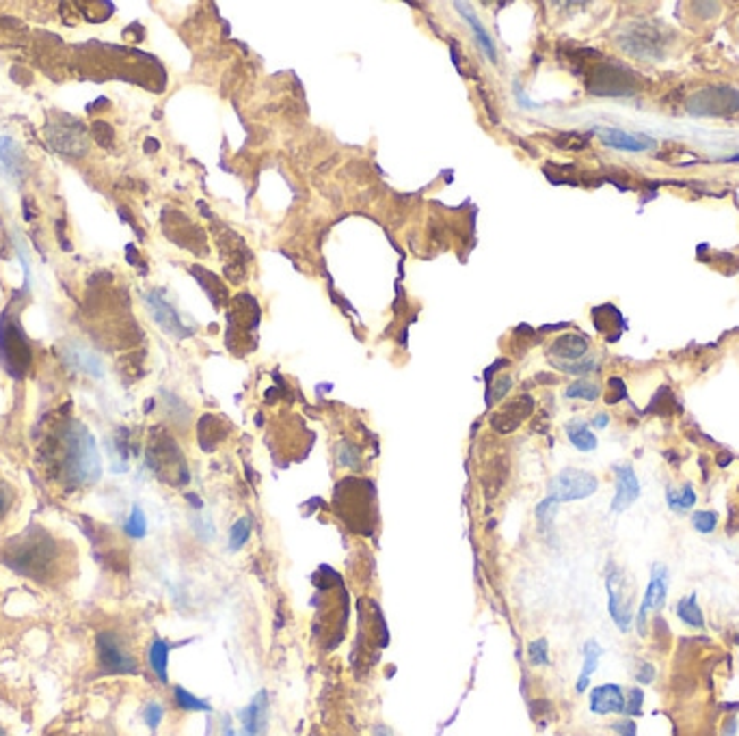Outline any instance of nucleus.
I'll return each mask as SVG.
<instances>
[{"label":"nucleus","mask_w":739,"mask_h":736,"mask_svg":"<svg viewBox=\"0 0 739 736\" xmlns=\"http://www.w3.org/2000/svg\"><path fill=\"white\" fill-rule=\"evenodd\" d=\"M564 430H567L569 441H571V445L575 447V450H579V451H594V450H597V436L590 432L586 421H579V419L569 421L567 428H564Z\"/></svg>","instance_id":"nucleus-23"},{"label":"nucleus","mask_w":739,"mask_h":736,"mask_svg":"<svg viewBox=\"0 0 739 736\" xmlns=\"http://www.w3.org/2000/svg\"><path fill=\"white\" fill-rule=\"evenodd\" d=\"M97 661H100L102 674H137L138 666L135 657L128 652L126 643H123L115 633H102L97 637Z\"/></svg>","instance_id":"nucleus-11"},{"label":"nucleus","mask_w":739,"mask_h":736,"mask_svg":"<svg viewBox=\"0 0 739 736\" xmlns=\"http://www.w3.org/2000/svg\"><path fill=\"white\" fill-rule=\"evenodd\" d=\"M13 506V491L4 482H0V521L7 517V512Z\"/></svg>","instance_id":"nucleus-38"},{"label":"nucleus","mask_w":739,"mask_h":736,"mask_svg":"<svg viewBox=\"0 0 739 736\" xmlns=\"http://www.w3.org/2000/svg\"><path fill=\"white\" fill-rule=\"evenodd\" d=\"M616 495L612 499V512H625L640 497V482L631 465H616Z\"/></svg>","instance_id":"nucleus-14"},{"label":"nucleus","mask_w":739,"mask_h":736,"mask_svg":"<svg viewBox=\"0 0 739 736\" xmlns=\"http://www.w3.org/2000/svg\"><path fill=\"white\" fill-rule=\"evenodd\" d=\"M266 715H269V693L260 691L240 713V722H243L240 736H262L266 730Z\"/></svg>","instance_id":"nucleus-18"},{"label":"nucleus","mask_w":739,"mask_h":736,"mask_svg":"<svg viewBox=\"0 0 739 736\" xmlns=\"http://www.w3.org/2000/svg\"><path fill=\"white\" fill-rule=\"evenodd\" d=\"M608 424H610V415H608V413H599V415H594V419H593V426H594V428L603 430V428H608Z\"/></svg>","instance_id":"nucleus-44"},{"label":"nucleus","mask_w":739,"mask_h":736,"mask_svg":"<svg viewBox=\"0 0 739 736\" xmlns=\"http://www.w3.org/2000/svg\"><path fill=\"white\" fill-rule=\"evenodd\" d=\"M48 141L53 143L56 152L70 153V156H80L87 152V130L80 121L70 120V117L56 120L48 128Z\"/></svg>","instance_id":"nucleus-12"},{"label":"nucleus","mask_w":739,"mask_h":736,"mask_svg":"<svg viewBox=\"0 0 739 736\" xmlns=\"http://www.w3.org/2000/svg\"><path fill=\"white\" fill-rule=\"evenodd\" d=\"M527 655H530L532 666H547L549 663V643L547 640H534L527 646Z\"/></svg>","instance_id":"nucleus-34"},{"label":"nucleus","mask_w":739,"mask_h":736,"mask_svg":"<svg viewBox=\"0 0 739 736\" xmlns=\"http://www.w3.org/2000/svg\"><path fill=\"white\" fill-rule=\"evenodd\" d=\"M605 588H608V611L612 616L619 631L627 633L634 620V599L625 591V581L620 570L610 562L608 575H605Z\"/></svg>","instance_id":"nucleus-10"},{"label":"nucleus","mask_w":739,"mask_h":736,"mask_svg":"<svg viewBox=\"0 0 739 736\" xmlns=\"http://www.w3.org/2000/svg\"><path fill=\"white\" fill-rule=\"evenodd\" d=\"M145 301H147V307H150L154 320L158 322V327H161L164 333L173 335V337H178V339L191 337L193 328H188L187 324L182 322V318L178 316L176 309L164 301V296L161 294V292H150V294L145 296Z\"/></svg>","instance_id":"nucleus-13"},{"label":"nucleus","mask_w":739,"mask_h":736,"mask_svg":"<svg viewBox=\"0 0 739 736\" xmlns=\"http://www.w3.org/2000/svg\"><path fill=\"white\" fill-rule=\"evenodd\" d=\"M0 162L4 164V169H7L13 178H20L24 171L22 149L15 145L12 138H7V136L0 138Z\"/></svg>","instance_id":"nucleus-24"},{"label":"nucleus","mask_w":739,"mask_h":736,"mask_svg":"<svg viewBox=\"0 0 739 736\" xmlns=\"http://www.w3.org/2000/svg\"><path fill=\"white\" fill-rule=\"evenodd\" d=\"M30 361H33V348L20 328L18 318L7 311L0 318V363L9 374L20 378L29 372Z\"/></svg>","instance_id":"nucleus-3"},{"label":"nucleus","mask_w":739,"mask_h":736,"mask_svg":"<svg viewBox=\"0 0 739 736\" xmlns=\"http://www.w3.org/2000/svg\"><path fill=\"white\" fill-rule=\"evenodd\" d=\"M677 617L685 626H690V629H705V616H702V609L698 607L696 591H692V594L684 596V599L677 602Z\"/></svg>","instance_id":"nucleus-22"},{"label":"nucleus","mask_w":739,"mask_h":736,"mask_svg":"<svg viewBox=\"0 0 739 736\" xmlns=\"http://www.w3.org/2000/svg\"><path fill=\"white\" fill-rule=\"evenodd\" d=\"M512 387V380L511 376H502L500 380H497L495 385H489V391H486V406L495 404V401L504 400V395L511 391Z\"/></svg>","instance_id":"nucleus-35"},{"label":"nucleus","mask_w":739,"mask_h":736,"mask_svg":"<svg viewBox=\"0 0 739 736\" xmlns=\"http://www.w3.org/2000/svg\"><path fill=\"white\" fill-rule=\"evenodd\" d=\"M590 91L597 95H631L638 91V79L629 67L603 63L594 70Z\"/></svg>","instance_id":"nucleus-8"},{"label":"nucleus","mask_w":739,"mask_h":736,"mask_svg":"<svg viewBox=\"0 0 739 736\" xmlns=\"http://www.w3.org/2000/svg\"><path fill=\"white\" fill-rule=\"evenodd\" d=\"M454 7L459 9V13L463 15V18L467 20V24H469V27H471V33H474V37H476V41H478V44H480V48L485 50V54L489 56L491 63H497V48H495V41H493V39H491V35L486 33L485 24L480 22L478 15H476L474 12H471L469 4H465V3H456Z\"/></svg>","instance_id":"nucleus-20"},{"label":"nucleus","mask_w":739,"mask_h":736,"mask_svg":"<svg viewBox=\"0 0 739 736\" xmlns=\"http://www.w3.org/2000/svg\"><path fill=\"white\" fill-rule=\"evenodd\" d=\"M737 734V719L728 717L725 725H722V736H735Z\"/></svg>","instance_id":"nucleus-43"},{"label":"nucleus","mask_w":739,"mask_h":736,"mask_svg":"<svg viewBox=\"0 0 739 736\" xmlns=\"http://www.w3.org/2000/svg\"><path fill=\"white\" fill-rule=\"evenodd\" d=\"M666 503H668L670 509H675V512L684 514V512H690L692 508L696 506V491L692 484H684V488H672L668 486L666 488Z\"/></svg>","instance_id":"nucleus-25"},{"label":"nucleus","mask_w":739,"mask_h":736,"mask_svg":"<svg viewBox=\"0 0 739 736\" xmlns=\"http://www.w3.org/2000/svg\"><path fill=\"white\" fill-rule=\"evenodd\" d=\"M720 162H739V153H735V156H727V158H720Z\"/></svg>","instance_id":"nucleus-46"},{"label":"nucleus","mask_w":739,"mask_h":736,"mask_svg":"<svg viewBox=\"0 0 739 736\" xmlns=\"http://www.w3.org/2000/svg\"><path fill=\"white\" fill-rule=\"evenodd\" d=\"M690 523L698 533L711 535L718 529L720 517H718V512H713V509H698V512L692 514Z\"/></svg>","instance_id":"nucleus-28"},{"label":"nucleus","mask_w":739,"mask_h":736,"mask_svg":"<svg viewBox=\"0 0 739 736\" xmlns=\"http://www.w3.org/2000/svg\"><path fill=\"white\" fill-rule=\"evenodd\" d=\"M635 681L640 684H651L655 681V666L649 661H640L638 669H635Z\"/></svg>","instance_id":"nucleus-37"},{"label":"nucleus","mask_w":739,"mask_h":736,"mask_svg":"<svg viewBox=\"0 0 739 736\" xmlns=\"http://www.w3.org/2000/svg\"><path fill=\"white\" fill-rule=\"evenodd\" d=\"M586 352L588 339L584 335H562L549 348V354L562 359V361H582Z\"/></svg>","instance_id":"nucleus-19"},{"label":"nucleus","mask_w":739,"mask_h":736,"mask_svg":"<svg viewBox=\"0 0 739 736\" xmlns=\"http://www.w3.org/2000/svg\"><path fill=\"white\" fill-rule=\"evenodd\" d=\"M608 387L610 391H614V395H608V404H616V401L627 398V389H625V383L620 378H610Z\"/></svg>","instance_id":"nucleus-39"},{"label":"nucleus","mask_w":739,"mask_h":736,"mask_svg":"<svg viewBox=\"0 0 739 736\" xmlns=\"http://www.w3.org/2000/svg\"><path fill=\"white\" fill-rule=\"evenodd\" d=\"M558 145L564 147V149H579L584 145H588V136H577V134H562L560 138H558Z\"/></svg>","instance_id":"nucleus-40"},{"label":"nucleus","mask_w":739,"mask_h":736,"mask_svg":"<svg viewBox=\"0 0 739 736\" xmlns=\"http://www.w3.org/2000/svg\"><path fill=\"white\" fill-rule=\"evenodd\" d=\"M145 532H147L145 514L141 512V508H135V509H132L130 518H128V523H126V533L130 535V538H143Z\"/></svg>","instance_id":"nucleus-32"},{"label":"nucleus","mask_w":739,"mask_h":736,"mask_svg":"<svg viewBox=\"0 0 739 736\" xmlns=\"http://www.w3.org/2000/svg\"><path fill=\"white\" fill-rule=\"evenodd\" d=\"M590 710L594 715H623L625 691L619 684H599L590 691Z\"/></svg>","instance_id":"nucleus-16"},{"label":"nucleus","mask_w":739,"mask_h":736,"mask_svg":"<svg viewBox=\"0 0 739 736\" xmlns=\"http://www.w3.org/2000/svg\"><path fill=\"white\" fill-rule=\"evenodd\" d=\"M65 559L68 558L63 547L41 527H29L0 547V562L39 583H53L59 579L65 570Z\"/></svg>","instance_id":"nucleus-2"},{"label":"nucleus","mask_w":739,"mask_h":736,"mask_svg":"<svg viewBox=\"0 0 739 736\" xmlns=\"http://www.w3.org/2000/svg\"><path fill=\"white\" fill-rule=\"evenodd\" d=\"M0 736H7V730H4V728H0Z\"/></svg>","instance_id":"nucleus-48"},{"label":"nucleus","mask_w":739,"mask_h":736,"mask_svg":"<svg viewBox=\"0 0 739 736\" xmlns=\"http://www.w3.org/2000/svg\"><path fill=\"white\" fill-rule=\"evenodd\" d=\"M569 400H586L594 401L602 395V389H599L597 383H590V380H577V383L569 385L567 391H564Z\"/></svg>","instance_id":"nucleus-27"},{"label":"nucleus","mask_w":739,"mask_h":736,"mask_svg":"<svg viewBox=\"0 0 739 736\" xmlns=\"http://www.w3.org/2000/svg\"><path fill=\"white\" fill-rule=\"evenodd\" d=\"M599 488V480L593 473L582 471V468H564L549 482V497L556 499L558 503L579 501L594 495Z\"/></svg>","instance_id":"nucleus-6"},{"label":"nucleus","mask_w":739,"mask_h":736,"mask_svg":"<svg viewBox=\"0 0 739 736\" xmlns=\"http://www.w3.org/2000/svg\"><path fill=\"white\" fill-rule=\"evenodd\" d=\"M597 134L605 147L620 149V152H646L657 145L655 138L646 136V134H631L619 130V128H599Z\"/></svg>","instance_id":"nucleus-15"},{"label":"nucleus","mask_w":739,"mask_h":736,"mask_svg":"<svg viewBox=\"0 0 739 736\" xmlns=\"http://www.w3.org/2000/svg\"><path fill=\"white\" fill-rule=\"evenodd\" d=\"M620 48L635 59H661L666 50V41L661 33L651 24H635L623 30Z\"/></svg>","instance_id":"nucleus-9"},{"label":"nucleus","mask_w":739,"mask_h":736,"mask_svg":"<svg viewBox=\"0 0 739 736\" xmlns=\"http://www.w3.org/2000/svg\"><path fill=\"white\" fill-rule=\"evenodd\" d=\"M143 717H145V724L150 725L152 730H156L158 724H161V719H162V707H161V704H147Z\"/></svg>","instance_id":"nucleus-41"},{"label":"nucleus","mask_w":739,"mask_h":736,"mask_svg":"<svg viewBox=\"0 0 739 736\" xmlns=\"http://www.w3.org/2000/svg\"><path fill=\"white\" fill-rule=\"evenodd\" d=\"M643 704H644L643 689H638V687L629 689L627 696H625L623 715H627V717H638V715H643Z\"/></svg>","instance_id":"nucleus-31"},{"label":"nucleus","mask_w":739,"mask_h":736,"mask_svg":"<svg viewBox=\"0 0 739 736\" xmlns=\"http://www.w3.org/2000/svg\"><path fill=\"white\" fill-rule=\"evenodd\" d=\"M251 535V518L245 517V518H238L232 525V529H229V549L232 550H240L246 544V540H249Z\"/></svg>","instance_id":"nucleus-30"},{"label":"nucleus","mask_w":739,"mask_h":736,"mask_svg":"<svg viewBox=\"0 0 739 736\" xmlns=\"http://www.w3.org/2000/svg\"><path fill=\"white\" fill-rule=\"evenodd\" d=\"M147 462L158 477L173 486H184L188 482V468L182 451L169 436H156L147 450Z\"/></svg>","instance_id":"nucleus-4"},{"label":"nucleus","mask_w":739,"mask_h":736,"mask_svg":"<svg viewBox=\"0 0 739 736\" xmlns=\"http://www.w3.org/2000/svg\"><path fill=\"white\" fill-rule=\"evenodd\" d=\"M668 588H670V570L668 566L655 562L651 566V579L649 585H646L644 599L640 602L638 614H635V629H638L640 635H646V620H649L651 611H661V607L666 605V599H668Z\"/></svg>","instance_id":"nucleus-7"},{"label":"nucleus","mask_w":739,"mask_h":736,"mask_svg":"<svg viewBox=\"0 0 739 736\" xmlns=\"http://www.w3.org/2000/svg\"><path fill=\"white\" fill-rule=\"evenodd\" d=\"M558 368L567 374L584 376V374L594 372V369H597V363H594V359H582V361H577V363H558Z\"/></svg>","instance_id":"nucleus-36"},{"label":"nucleus","mask_w":739,"mask_h":736,"mask_svg":"<svg viewBox=\"0 0 739 736\" xmlns=\"http://www.w3.org/2000/svg\"><path fill=\"white\" fill-rule=\"evenodd\" d=\"M612 730L616 732V736H635V734H638V730H635V724L631 722V719H623V722H616L612 725Z\"/></svg>","instance_id":"nucleus-42"},{"label":"nucleus","mask_w":739,"mask_h":736,"mask_svg":"<svg viewBox=\"0 0 739 736\" xmlns=\"http://www.w3.org/2000/svg\"><path fill=\"white\" fill-rule=\"evenodd\" d=\"M602 655H603V648L599 646L594 640H588L586 643H584V667L577 678V684H575V691L577 693L586 691L590 684V676H593L594 669L599 667V658H602Z\"/></svg>","instance_id":"nucleus-21"},{"label":"nucleus","mask_w":739,"mask_h":736,"mask_svg":"<svg viewBox=\"0 0 739 736\" xmlns=\"http://www.w3.org/2000/svg\"><path fill=\"white\" fill-rule=\"evenodd\" d=\"M556 512H558V501L552 497L543 499V501L536 506V518L541 521L543 527H552Z\"/></svg>","instance_id":"nucleus-33"},{"label":"nucleus","mask_w":739,"mask_h":736,"mask_svg":"<svg viewBox=\"0 0 739 736\" xmlns=\"http://www.w3.org/2000/svg\"><path fill=\"white\" fill-rule=\"evenodd\" d=\"M532 409H534V400L530 398V395H521V398L511 401V404H508L504 410H500L497 415H493L491 426L497 432H502V434H506V432H512V430L519 428L521 421L532 413Z\"/></svg>","instance_id":"nucleus-17"},{"label":"nucleus","mask_w":739,"mask_h":736,"mask_svg":"<svg viewBox=\"0 0 739 736\" xmlns=\"http://www.w3.org/2000/svg\"><path fill=\"white\" fill-rule=\"evenodd\" d=\"M687 112L692 117H733L739 112V91L727 85L705 87L687 100Z\"/></svg>","instance_id":"nucleus-5"},{"label":"nucleus","mask_w":739,"mask_h":736,"mask_svg":"<svg viewBox=\"0 0 739 736\" xmlns=\"http://www.w3.org/2000/svg\"><path fill=\"white\" fill-rule=\"evenodd\" d=\"M41 460L54 480L70 488L85 486L100 476V458L89 430L65 417L50 426L41 442Z\"/></svg>","instance_id":"nucleus-1"},{"label":"nucleus","mask_w":739,"mask_h":736,"mask_svg":"<svg viewBox=\"0 0 739 736\" xmlns=\"http://www.w3.org/2000/svg\"><path fill=\"white\" fill-rule=\"evenodd\" d=\"M735 643H737V646H739V635H737V640H735Z\"/></svg>","instance_id":"nucleus-49"},{"label":"nucleus","mask_w":739,"mask_h":736,"mask_svg":"<svg viewBox=\"0 0 739 736\" xmlns=\"http://www.w3.org/2000/svg\"><path fill=\"white\" fill-rule=\"evenodd\" d=\"M169 650H171V646H169L164 640H154L152 646H150V667L154 669V674L158 676V681L161 682H167V666H169Z\"/></svg>","instance_id":"nucleus-26"},{"label":"nucleus","mask_w":739,"mask_h":736,"mask_svg":"<svg viewBox=\"0 0 739 736\" xmlns=\"http://www.w3.org/2000/svg\"><path fill=\"white\" fill-rule=\"evenodd\" d=\"M173 698H176L178 708L182 710H202V713H208L210 710V704L205 702V699L193 696V693H188L184 687L173 689Z\"/></svg>","instance_id":"nucleus-29"},{"label":"nucleus","mask_w":739,"mask_h":736,"mask_svg":"<svg viewBox=\"0 0 739 736\" xmlns=\"http://www.w3.org/2000/svg\"><path fill=\"white\" fill-rule=\"evenodd\" d=\"M515 94H517V97H519V104H521V106H527V108H536V104H534V102H530V100H527V95H526V94H523V91H521L519 82H515Z\"/></svg>","instance_id":"nucleus-45"},{"label":"nucleus","mask_w":739,"mask_h":736,"mask_svg":"<svg viewBox=\"0 0 739 736\" xmlns=\"http://www.w3.org/2000/svg\"><path fill=\"white\" fill-rule=\"evenodd\" d=\"M374 736H387V730L378 725V728H374Z\"/></svg>","instance_id":"nucleus-47"}]
</instances>
